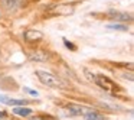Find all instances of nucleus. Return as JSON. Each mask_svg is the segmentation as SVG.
<instances>
[{"mask_svg":"<svg viewBox=\"0 0 134 120\" xmlns=\"http://www.w3.org/2000/svg\"><path fill=\"white\" fill-rule=\"evenodd\" d=\"M84 72H85V77H87L90 81H92L95 85H98L101 90L107 91V93L115 94V93H120V91L122 90L114 80H111L110 77L104 75V74H97V72H92V71H90V70H84Z\"/></svg>","mask_w":134,"mask_h":120,"instance_id":"1","label":"nucleus"},{"mask_svg":"<svg viewBox=\"0 0 134 120\" xmlns=\"http://www.w3.org/2000/svg\"><path fill=\"white\" fill-rule=\"evenodd\" d=\"M35 75L38 77V80L42 82L43 85L49 88H58V90H64V88L68 87V82L65 80H62L61 77L55 75L52 72H48V71L43 70H36L35 71Z\"/></svg>","mask_w":134,"mask_h":120,"instance_id":"2","label":"nucleus"},{"mask_svg":"<svg viewBox=\"0 0 134 120\" xmlns=\"http://www.w3.org/2000/svg\"><path fill=\"white\" fill-rule=\"evenodd\" d=\"M26 55L30 61L33 62H46L51 59V54L41 48H32V49H26Z\"/></svg>","mask_w":134,"mask_h":120,"instance_id":"3","label":"nucleus"},{"mask_svg":"<svg viewBox=\"0 0 134 120\" xmlns=\"http://www.w3.org/2000/svg\"><path fill=\"white\" fill-rule=\"evenodd\" d=\"M23 38L26 42H30V44H35V42H41L43 39V33L41 30L36 29H27L26 32L23 33Z\"/></svg>","mask_w":134,"mask_h":120,"instance_id":"4","label":"nucleus"},{"mask_svg":"<svg viewBox=\"0 0 134 120\" xmlns=\"http://www.w3.org/2000/svg\"><path fill=\"white\" fill-rule=\"evenodd\" d=\"M107 18L113 19V20H120V22H131L133 20V16L130 13L118 12V10H110L107 13Z\"/></svg>","mask_w":134,"mask_h":120,"instance_id":"5","label":"nucleus"},{"mask_svg":"<svg viewBox=\"0 0 134 120\" xmlns=\"http://www.w3.org/2000/svg\"><path fill=\"white\" fill-rule=\"evenodd\" d=\"M0 101L4 103L7 106H15V107H23V106H29L32 101L29 100H18V98H10V97H4V96H0Z\"/></svg>","mask_w":134,"mask_h":120,"instance_id":"6","label":"nucleus"},{"mask_svg":"<svg viewBox=\"0 0 134 120\" xmlns=\"http://www.w3.org/2000/svg\"><path fill=\"white\" fill-rule=\"evenodd\" d=\"M87 110H88L87 107H82V106H79V104H68L66 107H65V111H66V114H69V116H82Z\"/></svg>","mask_w":134,"mask_h":120,"instance_id":"7","label":"nucleus"},{"mask_svg":"<svg viewBox=\"0 0 134 120\" xmlns=\"http://www.w3.org/2000/svg\"><path fill=\"white\" fill-rule=\"evenodd\" d=\"M82 116H84L85 120H105L107 119L102 113H99V111H97V110H92V108H88Z\"/></svg>","mask_w":134,"mask_h":120,"instance_id":"8","label":"nucleus"},{"mask_svg":"<svg viewBox=\"0 0 134 120\" xmlns=\"http://www.w3.org/2000/svg\"><path fill=\"white\" fill-rule=\"evenodd\" d=\"M72 12H74V7L68 6V4H59L58 7H55V9L52 10V13H55V15H58V16H68Z\"/></svg>","mask_w":134,"mask_h":120,"instance_id":"9","label":"nucleus"},{"mask_svg":"<svg viewBox=\"0 0 134 120\" xmlns=\"http://www.w3.org/2000/svg\"><path fill=\"white\" fill-rule=\"evenodd\" d=\"M2 3L7 10H16L18 7H20L22 0H2Z\"/></svg>","mask_w":134,"mask_h":120,"instance_id":"10","label":"nucleus"},{"mask_svg":"<svg viewBox=\"0 0 134 120\" xmlns=\"http://www.w3.org/2000/svg\"><path fill=\"white\" fill-rule=\"evenodd\" d=\"M13 113L18 114V116H22V117H26V116H30L33 113L32 108L29 107H15L13 108Z\"/></svg>","mask_w":134,"mask_h":120,"instance_id":"11","label":"nucleus"},{"mask_svg":"<svg viewBox=\"0 0 134 120\" xmlns=\"http://www.w3.org/2000/svg\"><path fill=\"white\" fill-rule=\"evenodd\" d=\"M108 29H114V30H127L128 28L125 25H120V23H113V25H108Z\"/></svg>","mask_w":134,"mask_h":120,"instance_id":"12","label":"nucleus"},{"mask_svg":"<svg viewBox=\"0 0 134 120\" xmlns=\"http://www.w3.org/2000/svg\"><path fill=\"white\" fill-rule=\"evenodd\" d=\"M65 45H66L68 48H72V49H75V46H74L72 44H69V42H68V41H65Z\"/></svg>","mask_w":134,"mask_h":120,"instance_id":"13","label":"nucleus"},{"mask_svg":"<svg viewBox=\"0 0 134 120\" xmlns=\"http://www.w3.org/2000/svg\"><path fill=\"white\" fill-rule=\"evenodd\" d=\"M2 117H6V113H4V111H2V113H0V119H2Z\"/></svg>","mask_w":134,"mask_h":120,"instance_id":"14","label":"nucleus"},{"mask_svg":"<svg viewBox=\"0 0 134 120\" xmlns=\"http://www.w3.org/2000/svg\"><path fill=\"white\" fill-rule=\"evenodd\" d=\"M32 120H38V119H32Z\"/></svg>","mask_w":134,"mask_h":120,"instance_id":"15","label":"nucleus"}]
</instances>
